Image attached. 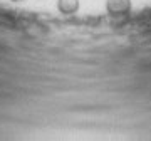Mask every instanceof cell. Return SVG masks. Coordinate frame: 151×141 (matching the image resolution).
Listing matches in <instances>:
<instances>
[{
    "label": "cell",
    "mask_w": 151,
    "mask_h": 141,
    "mask_svg": "<svg viewBox=\"0 0 151 141\" xmlns=\"http://www.w3.org/2000/svg\"><path fill=\"white\" fill-rule=\"evenodd\" d=\"M106 10L111 17L128 15L131 10V0H106Z\"/></svg>",
    "instance_id": "6da1fadb"
},
{
    "label": "cell",
    "mask_w": 151,
    "mask_h": 141,
    "mask_svg": "<svg viewBox=\"0 0 151 141\" xmlns=\"http://www.w3.org/2000/svg\"><path fill=\"white\" fill-rule=\"evenodd\" d=\"M57 10L64 15H72L79 10V0H57Z\"/></svg>",
    "instance_id": "7a4b0ae2"
},
{
    "label": "cell",
    "mask_w": 151,
    "mask_h": 141,
    "mask_svg": "<svg viewBox=\"0 0 151 141\" xmlns=\"http://www.w3.org/2000/svg\"><path fill=\"white\" fill-rule=\"evenodd\" d=\"M12 2H22V0H12Z\"/></svg>",
    "instance_id": "3957f363"
}]
</instances>
